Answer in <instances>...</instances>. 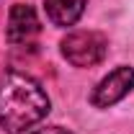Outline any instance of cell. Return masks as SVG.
Masks as SVG:
<instances>
[{
	"label": "cell",
	"instance_id": "6da1fadb",
	"mask_svg": "<svg viewBox=\"0 0 134 134\" xmlns=\"http://www.w3.org/2000/svg\"><path fill=\"white\" fill-rule=\"evenodd\" d=\"M49 114V96L31 75L0 72V126L8 134H23Z\"/></svg>",
	"mask_w": 134,
	"mask_h": 134
},
{
	"label": "cell",
	"instance_id": "7a4b0ae2",
	"mask_svg": "<svg viewBox=\"0 0 134 134\" xmlns=\"http://www.w3.org/2000/svg\"><path fill=\"white\" fill-rule=\"evenodd\" d=\"M62 54L75 67H93L103 62L108 52V39L98 31H72L62 39Z\"/></svg>",
	"mask_w": 134,
	"mask_h": 134
},
{
	"label": "cell",
	"instance_id": "3957f363",
	"mask_svg": "<svg viewBox=\"0 0 134 134\" xmlns=\"http://www.w3.org/2000/svg\"><path fill=\"white\" fill-rule=\"evenodd\" d=\"M41 31L39 16L29 3H16L8 13V26H5V39L13 47H29Z\"/></svg>",
	"mask_w": 134,
	"mask_h": 134
},
{
	"label": "cell",
	"instance_id": "277c9868",
	"mask_svg": "<svg viewBox=\"0 0 134 134\" xmlns=\"http://www.w3.org/2000/svg\"><path fill=\"white\" fill-rule=\"evenodd\" d=\"M134 88V70L132 67H116L114 72H108L93 90L90 103L96 108H108L124 98L129 90Z\"/></svg>",
	"mask_w": 134,
	"mask_h": 134
},
{
	"label": "cell",
	"instance_id": "5b68a950",
	"mask_svg": "<svg viewBox=\"0 0 134 134\" xmlns=\"http://www.w3.org/2000/svg\"><path fill=\"white\" fill-rule=\"evenodd\" d=\"M88 0H44V8H47V18H49L54 26H72L77 23V18L83 16Z\"/></svg>",
	"mask_w": 134,
	"mask_h": 134
},
{
	"label": "cell",
	"instance_id": "8992f818",
	"mask_svg": "<svg viewBox=\"0 0 134 134\" xmlns=\"http://www.w3.org/2000/svg\"><path fill=\"white\" fill-rule=\"evenodd\" d=\"M34 134H70V132L62 129V126H47V129H36Z\"/></svg>",
	"mask_w": 134,
	"mask_h": 134
}]
</instances>
